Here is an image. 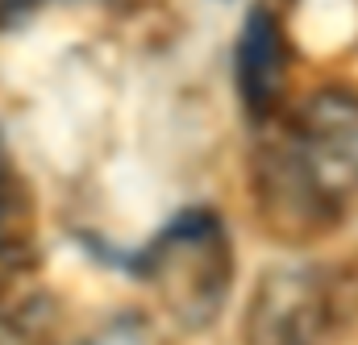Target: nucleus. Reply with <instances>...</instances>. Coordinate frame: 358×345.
Masks as SVG:
<instances>
[{"mask_svg": "<svg viewBox=\"0 0 358 345\" xmlns=\"http://www.w3.org/2000/svg\"><path fill=\"white\" fill-rule=\"evenodd\" d=\"M76 345H155V337H150V329H146L142 321L121 316V321L96 329V333H88V337H80Z\"/></svg>", "mask_w": 358, "mask_h": 345, "instance_id": "nucleus-6", "label": "nucleus"}, {"mask_svg": "<svg viewBox=\"0 0 358 345\" xmlns=\"http://www.w3.org/2000/svg\"><path fill=\"white\" fill-rule=\"evenodd\" d=\"M234 80H238L242 108L255 121H267L279 108L283 84H287V42L271 8H255L246 17L238 50H234Z\"/></svg>", "mask_w": 358, "mask_h": 345, "instance_id": "nucleus-3", "label": "nucleus"}, {"mask_svg": "<svg viewBox=\"0 0 358 345\" xmlns=\"http://www.w3.org/2000/svg\"><path fill=\"white\" fill-rule=\"evenodd\" d=\"M283 187L304 212H334L358 191V96L342 87L313 91L279 146Z\"/></svg>", "mask_w": 358, "mask_h": 345, "instance_id": "nucleus-1", "label": "nucleus"}, {"mask_svg": "<svg viewBox=\"0 0 358 345\" xmlns=\"http://www.w3.org/2000/svg\"><path fill=\"white\" fill-rule=\"evenodd\" d=\"M146 274L183 325L213 321L234 279V254L221 221L208 212H187L167 225L146 254Z\"/></svg>", "mask_w": 358, "mask_h": 345, "instance_id": "nucleus-2", "label": "nucleus"}, {"mask_svg": "<svg viewBox=\"0 0 358 345\" xmlns=\"http://www.w3.org/2000/svg\"><path fill=\"white\" fill-rule=\"evenodd\" d=\"M42 0H0V29L4 25H17L21 17H29Z\"/></svg>", "mask_w": 358, "mask_h": 345, "instance_id": "nucleus-7", "label": "nucleus"}, {"mask_svg": "<svg viewBox=\"0 0 358 345\" xmlns=\"http://www.w3.org/2000/svg\"><path fill=\"white\" fill-rule=\"evenodd\" d=\"M4 254H8V246H0V258H4Z\"/></svg>", "mask_w": 358, "mask_h": 345, "instance_id": "nucleus-8", "label": "nucleus"}, {"mask_svg": "<svg viewBox=\"0 0 358 345\" xmlns=\"http://www.w3.org/2000/svg\"><path fill=\"white\" fill-rule=\"evenodd\" d=\"M21 216H25V187H21L17 167L0 142V246H8V233L17 229Z\"/></svg>", "mask_w": 358, "mask_h": 345, "instance_id": "nucleus-4", "label": "nucleus"}, {"mask_svg": "<svg viewBox=\"0 0 358 345\" xmlns=\"http://www.w3.org/2000/svg\"><path fill=\"white\" fill-rule=\"evenodd\" d=\"M42 342V308H17L0 316V345H38Z\"/></svg>", "mask_w": 358, "mask_h": 345, "instance_id": "nucleus-5", "label": "nucleus"}]
</instances>
